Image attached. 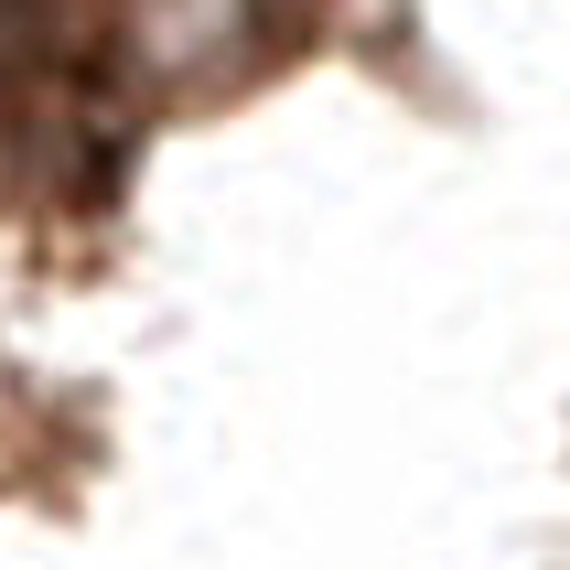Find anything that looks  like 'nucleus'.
<instances>
[{
  "label": "nucleus",
  "instance_id": "f257e3e1",
  "mask_svg": "<svg viewBox=\"0 0 570 570\" xmlns=\"http://www.w3.org/2000/svg\"><path fill=\"white\" fill-rule=\"evenodd\" d=\"M313 0H119V65L129 87L161 108L258 87L269 65L302 43Z\"/></svg>",
  "mask_w": 570,
  "mask_h": 570
}]
</instances>
